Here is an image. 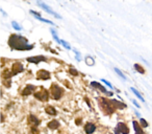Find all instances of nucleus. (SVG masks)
I'll list each match as a JSON object with an SVG mask.
<instances>
[{"instance_id": "obj_1", "label": "nucleus", "mask_w": 152, "mask_h": 134, "mask_svg": "<svg viewBox=\"0 0 152 134\" xmlns=\"http://www.w3.org/2000/svg\"><path fill=\"white\" fill-rule=\"evenodd\" d=\"M98 103L105 114H113L116 109H124L126 108V105L123 103L119 102L117 100H108L105 98H98Z\"/></svg>"}, {"instance_id": "obj_2", "label": "nucleus", "mask_w": 152, "mask_h": 134, "mask_svg": "<svg viewBox=\"0 0 152 134\" xmlns=\"http://www.w3.org/2000/svg\"><path fill=\"white\" fill-rule=\"evenodd\" d=\"M9 45L14 50H30L34 48V44H28V40L19 35H12L9 39Z\"/></svg>"}, {"instance_id": "obj_3", "label": "nucleus", "mask_w": 152, "mask_h": 134, "mask_svg": "<svg viewBox=\"0 0 152 134\" xmlns=\"http://www.w3.org/2000/svg\"><path fill=\"white\" fill-rule=\"evenodd\" d=\"M63 93H64V90L61 89L58 85H56V84H52V85H51L50 96L53 100H55V101L59 100V98H61V96H63Z\"/></svg>"}, {"instance_id": "obj_4", "label": "nucleus", "mask_w": 152, "mask_h": 134, "mask_svg": "<svg viewBox=\"0 0 152 134\" xmlns=\"http://www.w3.org/2000/svg\"><path fill=\"white\" fill-rule=\"evenodd\" d=\"M34 96L37 98V100L41 101V102H47L49 100V92L47 91L45 88H42L40 91L34 92Z\"/></svg>"}, {"instance_id": "obj_5", "label": "nucleus", "mask_w": 152, "mask_h": 134, "mask_svg": "<svg viewBox=\"0 0 152 134\" xmlns=\"http://www.w3.org/2000/svg\"><path fill=\"white\" fill-rule=\"evenodd\" d=\"M129 129L126 126V124L124 123H118L117 127L115 129V134H128Z\"/></svg>"}, {"instance_id": "obj_6", "label": "nucleus", "mask_w": 152, "mask_h": 134, "mask_svg": "<svg viewBox=\"0 0 152 134\" xmlns=\"http://www.w3.org/2000/svg\"><path fill=\"white\" fill-rule=\"evenodd\" d=\"M22 71H24V67L20 62H16V63L13 64V66H12V73H13V76L18 75V73H22Z\"/></svg>"}, {"instance_id": "obj_7", "label": "nucleus", "mask_w": 152, "mask_h": 134, "mask_svg": "<svg viewBox=\"0 0 152 134\" xmlns=\"http://www.w3.org/2000/svg\"><path fill=\"white\" fill-rule=\"evenodd\" d=\"M50 73L47 70H44V69H42V70H39L38 73H37V79L38 80H49L50 79Z\"/></svg>"}, {"instance_id": "obj_8", "label": "nucleus", "mask_w": 152, "mask_h": 134, "mask_svg": "<svg viewBox=\"0 0 152 134\" xmlns=\"http://www.w3.org/2000/svg\"><path fill=\"white\" fill-rule=\"evenodd\" d=\"M27 123H28V125H30L31 127H38V126L40 125V121L38 119V117L32 114L28 115Z\"/></svg>"}, {"instance_id": "obj_9", "label": "nucleus", "mask_w": 152, "mask_h": 134, "mask_svg": "<svg viewBox=\"0 0 152 134\" xmlns=\"http://www.w3.org/2000/svg\"><path fill=\"white\" fill-rule=\"evenodd\" d=\"M38 4L40 5V7H42V9L44 10V11H46V12H47V13H48V14H51V15H53V16H54L55 18H58V19H61V16L58 15V14H56V13H55V12H53V11H52V10H51V9H49V7H47V5L45 4L44 2H40V1H39V2H38Z\"/></svg>"}, {"instance_id": "obj_10", "label": "nucleus", "mask_w": 152, "mask_h": 134, "mask_svg": "<svg viewBox=\"0 0 152 134\" xmlns=\"http://www.w3.org/2000/svg\"><path fill=\"white\" fill-rule=\"evenodd\" d=\"M46 58L44 56H37V57H29L27 58V62L29 63H34V64H38L40 63L41 61H46Z\"/></svg>"}, {"instance_id": "obj_11", "label": "nucleus", "mask_w": 152, "mask_h": 134, "mask_svg": "<svg viewBox=\"0 0 152 134\" xmlns=\"http://www.w3.org/2000/svg\"><path fill=\"white\" fill-rule=\"evenodd\" d=\"M96 130V126L94 125L93 123H88L87 125L85 126V131L87 134H92L94 133Z\"/></svg>"}, {"instance_id": "obj_12", "label": "nucleus", "mask_w": 152, "mask_h": 134, "mask_svg": "<svg viewBox=\"0 0 152 134\" xmlns=\"http://www.w3.org/2000/svg\"><path fill=\"white\" fill-rule=\"evenodd\" d=\"M34 89H36V87H34V85H27L23 89V91H22V94H23V96H29V94H31L32 92L34 91Z\"/></svg>"}, {"instance_id": "obj_13", "label": "nucleus", "mask_w": 152, "mask_h": 134, "mask_svg": "<svg viewBox=\"0 0 152 134\" xmlns=\"http://www.w3.org/2000/svg\"><path fill=\"white\" fill-rule=\"evenodd\" d=\"M48 128L51 130H55L59 128V121H56V119H53V121H49L48 123Z\"/></svg>"}, {"instance_id": "obj_14", "label": "nucleus", "mask_w": 152, "mask_h": 134, "mask_svg": "<svg viewBox=\"0 0 152 134\" xmlns=\"http://www.w3.org/2000/svg\"><path fill=\"white\" fill-rule=\"evenodd\" d=\"M91 85H92V86H93V87L97 88V89L101 90V91H102V92H103V93H106V94H107V93H108V92H107V91H106V89H105V88H104V87H103V86H102V85H101V84L97 83V82H92V83H91ZM108 94H110H110H112V93H108Z\"/></svg>"}, {"instance_id": "obj_15", "label": "nucleus", "mask_w": 152, "mask_h": 134, "mask_svg": "<svg viewBox=\"0 0 152 134\" xmlns=\"http://www.w3.org/2000/svg\"><path fill=\"white\" fill-rule=\"evenodd\" d=\"M132 125H133V128H134L135 134H144L143 130H142V126H140L137 121H133Z\"/></svg>"}, {"instance_id": "obj_16", "label": "nucleus", "mask_w": 152, "mask_h": 134, "mask_svg": "<svg viewBox=\"0 0 152 134\" xmlns=\"http://www.w3.org/2000/svg\"><path fill=\"white\" fill-rule=\"evenodd\" d=\"M30 13L32 14V15H34V17L37 18V19H39L40 21H43V22H46V23H49V24H53V22H51L50 20H47V19H44V18L40 17V14L37 13V12L34 11H30Z\"/></svg>"}, {"instance_id": "obj_17", "label": "nucleus", "mask_w": 152, "mask_h": 134, "mask_svg": "<svg viewBox=\"0 0 152 134\" xmlns=\"http://www.w3.org/2000/svg\"><path fill=\"white\" fill-rule=\"evenodd\" d=\"M13 77V73H12V70H9V69H4L2 71V79L3 80H10Z\"/></svg>"}, {"instance_id": "obj_18", "label": "nucleus", "mask_w": 152, "mask_h": 134, "mask_svg": "<svg viewBox=\"0 0 152 134\" xmlns=\"http://www.w3.org/2000/svg\"><path fill=\"white\" fill-rule=\"evenodd\" d=\"M45 111H46V113H48V114H50V115H56L57 114L55 108H53L52 106H47L46 108H45Z\"/></svg>"}, {"instance_id": "obj_19", "label": "nucleus", "mask_w": 152, "mask_h": 134, "mask_svg": "<svg viewBox=\"0 0 152 134\" xmlns=\"http://www.w3.org/2000/svg\"><path fill=\"white\" fill-rule=\"evenodd\" d=\"M134 68H135V70L137 71V73H145V69L142 67L140 64H134Z\"/></svg>"}, {"instance_id": "obj_20", "label": "nucleus", "mask_w": 152, "mask_h": 134, "mask_svg": "<svg viewBox=\"0 0 152 134\" xmlns=\"http://www.w3.org/2000/svg\"><path fill=\"white\" fill-rule=\"evenodd\" d=\"M130 89H131V91H132V92H133V93H134V94H135V96H137V98H140V100H141V101H142V102H144V101H145V100H144V98H143V96H141V94H140V93H139V91H137V90H135V89H134V88H133V87H131V88H130Z\"/></svg>"}, {"instance_id": "obj_21", "label": "nucleus", "mask_w": 152, "mask_h": 134, "mask_svg": "<svg viewBox=\"0 0 152 134\" xmlns=\"http://www.w3.org/2000/svg\"><path fill=\"white\" fill-rule=\"evenodd\" d=\"M86 63H87L89 66L94 65V60H93V58H91V57H87V58H86Z\"/></svg>"}, {"instance_id": "obj_22", "label": "nucleus", "mask_w": 152, "mask_h": 134, "mask_svg": "<svg viewBox=\"0 0 152 134\" xmlns=\"http://www.w3.org/2000/svg\"><path fill=\"white\" fill-rule=\"evenodd\" d=\"M12 25H13V27L15 28L16 30H22V27L19 25V23H17L16 21H13V22H12Z\"/></svg>"}, {"instance_id": "obj_23", "label": "nucleus", "mask_w": 152, "mask_h": 134, "mask_svg": "<svg viewBox=\"0 0 152 134\" xmlns=\"http://www.w3.org/2000/svg\"><path fill=\"white\" fill-rule=\"evenodd\" d=\"M69 73H71V75L74 76V77H77V76H78V71L76 70V69H74V68H70L69 69Z\"/></svg>"}, {"instance_id": "obj_24", "label": "nucleus", "mask_w": 152, "mask_h": 134, "mask_svg": "<svg viewBox=\"0 0 152 134\" xmlns=\"http://www.w3.org/2000/svg\"><path fill=\"white\" fill-rule=\"evenodd\" d=\"M140 124H141L143 128H147L148 127V123L144 118H141V121H140Z\"/></svg>"}, {"instance_id": "obj_25", "label": "nucleus", "mask_w": 152, "mask_h": 134, "mask_svg": "<svg viewBox=\"0 0 152 134\" xmlns=\"http://www.w3.org/2000/svg\"><path fill=\"white\" fill-rule=\"evenodd\" d=\"M51 33H52V36H53V38L56 40V42H58V43H61V40L58 39V37L56 36V33H55V30H51Z\"/></svg>"}, {"instance_id": "obj_26", "label": "nucleus", "mask_w": 152, "mask_h": 134, "mask_svg": "<svg viewBox=\"0 0 152 134\" xmlns=\"http://www.w3.org/2000/svg\"><path fill=\"white\" fill-rule=\"evenodd\" d=\"M61 44H63V46L65 47V48H67V49H71V46H70V45L68 44L67 42H65V41L61 40Z\"/></svg>"}, {"instance_id": "obj_27", "label": "nucleus", "mask_w": 152, "mask_h": 134, "mask_svg": "<svg viewBox=\"0 0 152 134\" xmlns=\"http://www.w3.org/2000/svg\"><path fill=\"white\" fill-rule=\"evenodd\" d=\"M3 85H4L5 87L10 88L11 87V81H10V80H3Z\"/></svg>"}, {"instance_id": "obj_28", "label": "nucleus", "mask_w": 152, "mask_h": 134, "mask_svg": "<svg viewBox=\"0 0 152 134\" xmlns=\"http://www.w3.org/2000/svg\"><path fill=\"white\" fill-rule=\"evenodd\" d=\"M115 71H116V73H118V75H119V76H120V77H121V78H122V79H125V76H124V75H123V73H121V71H120V70H119V69H118V68H115Z\"/></svg>"}, {"instance_id": "obj_29", "label": "nucleus", "mask_w": 152, "mask_h": 134, "mask_svg": "<svg viewBox=\"0 0 152 134\" xmlns=\"http://www.w3.org/2000/svg\"><path fill=\"white\" fill-rule=\"evenodd\" d=\"M31 132L32 134H39V130L37 129V127H31Z\"/></svg>"}, {"instance_id": "obj_30", "label": "nucleus", "mask_w": 152, "mask_h": 134, "mask_svg": "<svg viewBox=\"0 0 152 134\" xmlns=\"http://www.w3.org/2000/svg\"><path fill=\"white\" fill-rule=\"evenodd\" d=\"M102 82H103V83H105L106 85H107V86H108V87H110V88H113L112 84H110V82H108V81H106V80H102Z\"/></svg>"}, {"instance_id": "obj_31", "label": "nucleus", "mask_w": 152, "mask_h": 134, "mask_svg": "<svg viewBox=\"0 0 152 134\" xmlns=\"http://www.w3.org/2000/svg\"><path fill=\"white\" fill-rule=\"evenodd\" d=\"M132 103H133V104H134V105H135V106H137V108H140V105H139V104H137V101H135V100H132Z\"/></svg>"}]
</instances>
